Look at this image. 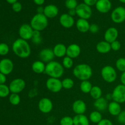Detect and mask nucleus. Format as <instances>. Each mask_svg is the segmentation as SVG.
Returning a JSON list of instances; mask_svg holds the SVG:
<instances>
[{"mask_svg": "<svg viewBox=\"0 0 125 125\" xmlns=\"http://www.w3.org/2000/svg\"><path fill=\"white\" fill-rule=\"evenodd\" d=\"M30 25L34 30L41 32L48 26V18L43 13H36L31 20Z\"/></svg>", "mask_w": 125, "mask_h": 125, "instance_id": "obj_4", "label": "nucleus"}, {"mask_svg": "<svg viewBox=\"0 0 125 125\" xmlns=\"http://www.w3.org/2000/svg\"><path fill=\"white\" fill-rule=\"evenodd\" d=\"M9 103L13 106H17L20 103L21 98L19 94H12L9 95Z\"/></svg>", "mask_w": 125, "mask_h": 125, "instance_id": "obj_32", "label": "nucleus"}, {"mask_svg": "<svg viewBox=\"0 0 125 125\" xmlns=\"http://www.w3.org/2000/svg\"><path fill=\"white\" fill-rule=\"evenodd\" d=\"M59 23L62 27L69 29L74 26L75 21L73 17H72L68 13H63L59 17Z\"/></svg>", "mask_w": 125, "mask_h": 125, "instance_id": "obj_15", "label": "nucleus"}, {"mask_svg": "<svg viewBox=\"0 0 125 125\" xmlns=\"http://www.w3.org/2000/svg\"><path fill=\"white\" fill-rule=\"evenodd\" d=\"M76 27L80 32L85 33L89 31L90 24L87 20L79 18L76 22Z\"/></svg>", "mask_w": 125, "mask_h": 125, "instance_id": "obj_23", "label": "nucleus"}, {"mask_svg": "<svg viewBox=\"0 0 125 125\" xmlns=\"http://www.w3.org/2000/svg\"><path fill=\"white\" fill-rule=\"evenodd\" d=\"M10 93L9 86L6 84H0V97L6 98L9 95Z\"/></svg>", "mask_w": 125, "mask_h": 125, "instance_id": "obj_35", "label": "nucleus"}, {"mask_svg": "<svg viewBox=\"0 0 125 125\" xmlns=\"http://www.w3.org/2000/svg\"><path fill=\"white\" fill-rule=\"evenodd\" d=\"M14 67L13 62L7 58L0 61V72L5 75H8L12 72Z\"/></svg>", "mask_w": 125, "mask_h": 125, "instance_id": "obj_13", "label": "nucleus"}, {"mask_svg": "<svg viewBox=\"0 0 125 125\" xmlns=\"http://www.w3.org/2000/svg\"><path fill=\"white\" fill-rule=\"evenodd\" d=\"M118 34H119V32L117 28L115 27H110L107 28L105 31L104 34V39L105 41L111 43L117 40Z\"/></svg>", "mask_w": 125, "mask_h": 125, "instance_id": "obj_14", "label": "nucleus"}, {"mask_svg": "<svg viewBox=\"0 0 125 125\" xmlns=\"http://www.w3.org/2000/svg\"><path fill=\"white\" fill-rule=\"evenodd\" d=\"M112 100L120 104L125 103V86L118 84L114 89L112 93Z\"/></svg>", "mask_w": 125, "mask_h": 125, "instance_id": "obj_6", "label": "nucleus"}, {"mask_svg": "<svg viewBox=\"0 0 125 125\" xmlns=\"http://www.w3.org/2000/svg\"><path fill=\"white\" fill-rule=\"evenodd\" d=\"M39 57L40 59V61L43 62L44 63H49L53 61L54 58L55 57L53 51L52 49L50 48H44L42 50L39 52Z\"/></svg>", "mask_w": 125, "mask_h": 125, "instance_id": "obj_17", "label": "nucleus"}, {"mask_svg": "<svg viewBox=\"0 0 125 125\" xmlns=\"http://www.w3.org/2000/svg\"><path fill=\"white\" fill-rule=\"evenodd\" d=\"M6 1H7L9 4H10L12 5L13 4L15 3L16 2H17L18 0H6Z\"/></svg>", "mask_w": 125, "mask_h": 125, "instance_id": "obj_51", "label": "nucleus"}, {"mask_svg": "<svg viewBox=\"0 0 125 125\" xmlns=\"http://www.w3.org/2000/svg\"><path fill=\"white\" fill-rule=\"evenodd\" d=\"M62 65L66 69H71L73 66V59L68 56H65L62 60Z\"/></svg>", "mask_w": 125, "mask_h": 125, "instance_id": "obj_33", "label": "nucleus"}, {"mask_svg": "<svg viewBox=\"0 0 125 125\" xmlns=\"http://www.w3.org/2000/svg\"><path fill=\"white\" fill-rule=\"evenodd\" d=\"M101 75L103 80L107 83H114L117 78V71L111 65H106L103 67Z\"/></svg>", "mask_w": 125, "mask_h": 125, "instance_id": "obj_5", "label": "nucleus"}, {"mask_svg": "<svg viewBox=\"0 0 125 125\" xmlns=\"http://www.w3.org/2000/svg\"><path fill=\"white\" fill-rule=\"evenodd\" d=\"M76 15L79 18L87 20L90 18L92 15V10L91 7L84 3H81L78 5L76 8Z\"/></svg>", "mask_w": 125, "mask_h": 125, "instance_id": "obj_7", "label": "nucleus"}, {"mask_svg": "<svg viewBox=\"0 0 125 125\" xmlns=\"http://www.w3.org/2000/svg\"><path fill=\"white\" fill-rule=\"evenodd\" d=\"M115 67L118 71L122 73L125 72V58L120 57L115 62Z\"/></svg>", "mask_w": 125, "mask_h": 125, "instance_id": "obj_34", "label": "nucleus"}, {"mask_svg": "<svg viewBox=\"0 0 125 125\" xmlns=\"http://www.w3.org/2000/svg\"><path fill=\"white\" fill-rule=\"evenodd\" d=\"M96 51L101 54H107L111 50V43L107 42L101 41L96 44Z\"/></svg>", "mask_w": 125, "mask_h": 125, "instance_id": "obj_25", "label": "nucleus"}, {"mask_svg": "<svg viewBox=\"0 0 125 125\" xmlns=\"http://www.w3.org/2000/svg\"><path fill=\"white\" fill-rule=\"evenodd\" d=\"M65 5L68 10L76 9L78 4L77 0H65Z\"/></svg>", "mask_w": 125, "mask_h": 125, "instance_id": "obj_37", "label": "nucleus"}, {"mask_svg": "<svg viewBox=\"0 0 125 125\" xmlns=\"http://www.w3.org/2000/svg\"><path fill=\"white\" fill-rule=\"evenodd\" d=\"M96 10L101 13H106L111 10L112 3L110 0H98L95 4Z\"/></svg>", "mask_w": 125, "mask_h": 125, "instance_id": "obj_16", "label": "nucleus"}, {"mask_svg": "<svg viewBox=\"0 0 125 125\" xmlns=\"http://www.w3.org/2000/svg\"><path fill=\"white\" fill-rule=\"evenodd\" d=\"M38 108L43 114H48L52 111L53 109V103L48 98H42L38 103Z\"/></svg>", "mask_w": 125, "mask_h": 125, "instance_id": "obj_12", "label": "nucleus"}, {"mask_svg": "<svg viewBox=\"0 0 125 125\" xmlns=\"http://www.w3.org/2000/svg\"><path fill=\"white\" fill-rule=\"evenodd\" d=\"M92 87V83H90L89 80L81 81L80 85H79V88H80L81 91L83 94H90V90H91Z\"/></svg>", "mask_w": 125, "mask_h": 125, "instance_id": "obj_30", "label": "nucleus"}, {"mask_svg": "<svg viewBox=\"0 0 125 125\" xmlns=\"http://www.w3.org/2000/svg\"><path fill=\"white\" fill-rule=\"evenodd\" d=\"M9 52V46L5 43H0V55L6 56Z\"/></svg>", "mask_w": 125, "mask_h": 125, "instance_id": "obj_38", "label": "nucleus"}, {"mask_svg": "<svg viewBox=\"0 0 125 125\" xmlns=\"http://www.w3.org/2000/svg\"><path fill=\"white\" fill-rule=\"evenodd\" d=\"M73 74L79 80H89L92 76L93 70L92 67L86 63H80L75 66L73 70Z\"/></svg>", "mask_w": 125, "mask_h": 125, "instance_id": "obj_2", "label": "nucleus"}, {"mask_svg": "<svg viewBox=\"0 0 125 125\" xmlns=\"http://www.w3.org/2000/svg\"><path fill=\"white\" fill-rule=\"evenodd\" d=\"M45 73L50 78L60 79L64 73V68L62 63L52 61L46 63Z\"/></svg>", "mask_w": 125, "mask_h": 125, "instance_id": "obj_3", "label": "nucleus"}, {"mask_svg": "<svg viewBox=\"0 0 125 125\" xmlns=\"http://www.w3.org/2000/svg\"><path fill=\"white\" fill-rule=\"evenodd\" d=\"M118 1H119L120 2H122V3L125 4V0H118Z\"/></svg>", "mask_w": 125, "mask_h": 125, "instance_id": "obj_52", "label": "nucleus"}, {"mask_svg": "<svg viewBox=\"0 0 125 125\" xmlns=\"http://www.w3.org/2000/svg\"><path fill=\"white\" fill-rule=\"evenodd\" d=\"M90 95L93 99H94L95 100H97V99L100 98L101 97H102L103 95V91L102 89H101V87L98 85H94L92 87L91 90H90Z\"/></svg>", "mask_w": 125, "mask_h": 125, "instance_id": "obj_29", "label": "nucleus"}, {"mask_svg": "<svg viewBox=\"0 0 125 125\" xmlns=\"http://www.w3.org/2000/svg\"><path fill=\"white\" fill-rule=\"evenodd\" d=\"M59 13V9L54 4H49L44 7L43 14L48 18H53L57 17Z\"/></svg>", "mask_w": 125, "mask_h": 125, "instance_id": "obj_20", "label": "nucleus"}, {"mask_svg": "<svg viewBox=\"0 0 125 125\" xmlns=\"http://www.w3.org/2000/svg\"><path fill=\"white\" fill-rule=\"evenodd\" d=\"M117 120L120 124L125 125V111H122L117 116Z\"/></svg>", "mask_w": 125, "mask_h": 125, "instance_id": "obj_40", "label": "nucleus"}, {"mask_svg": "<svg viewBox=\"0 0 125 125\" xmlns=\"http://www.w3.org/2000/svg\"><path fill=\"white\" fill-rule=\"evenodd\" d=\"M46 87L52 93H58L63 89L62 81L58 78H49L46 81Z\"/></svg>", "mask_w": 125, "mask_h": 125, "instance_id": "obj_9", "label": "nucleus"}, {"mask_svg": "<svg viewBox=\"0 0 125 125\" xmlns=\"http://www.w3.org/2000/svg\"><path fill=\"white\" fill-rule=\"evenodd\" d=\"M7 81L6 75L0 72V84H4Z\"/></svg>", "mask_w": 125, "mask_h": 125, "instance_id": "obj_46", "label": "nucleus"}, {"mask_svg": "<svg viewBox=\"0 0 125 125\" xmlns=\"http://www.w3.org/2000/svg\"><path fill=\"white\" fill-rule=\"evenodd\" d=\"M111 20L117 24H120L125 21V8L118 6L113 10L111 13Z\"/></svg>", "mask_w": 125, "mask_h": 125, "instance_id": "obj_10", "label": "nucleus"}, {"mask_svg": "<svg viewBox=\"0 0 125 125\" xmlns=\"http://www.w3.org/2000/svg\"><path fill=\"white\" fill-rule=\"evenodd\" d=\"M99 30H100V28H99L98 25H97L96 24H90V28H89V32H90L92 34H95L98 32Z\"/></svg>", "mask_w": 125, "mask_h": 125, "instance_id": "obj_42", "label": "nucleus"}, {"mask_svg": "<svg viewBox=\"0 0 125 125\" xmlns=\"http://www.w3.org/2000/svg\"><path fill=\"white\" fill-rule=\"evenodd\" d=\"M97 125H114L113 123L109 119L107 118H103L102 120L98 123Z\"/></svg>", "mask_w": 125, "mask_h": 125, "instance_id": "obj_44", "label": "nucleus"}, {"mask_svg": "<svg viewBox=\"0 0 125 125\" xmlns=\"http://www.w3.org/2000/svg\"><path fill=\"white\" fill-rule=\"evenodd\" d=\"M44 11V7H42V6H39V7L37 8V13H43Z\"/></svg>", "mask_w": 125, "mask_h": 125, "instance_id": "obj_50", "label": "nucleus"}, {"mask_svg": "<svg viewBox=\"0 0 125 125\" xmlns=\"http://www.w3.org/2000/svg\"><path fill=\"white\" fill-rule=\"evenodd\" d=\"M12 49L13 53L20 58L26 59L31 54V48L28 41L20 38L13 42Z\"/></svg>", "mask_w": 125, "mask_h": 125, "instance_id": "obj_1", "label": "nucleus"}, {"mask_svg": "<svg viewBox=\"0 0 125 125\" xmlns=\"http://www.w3.org/2000/svg\"><path fill=\"white\" fill-rule=\"evenodd\" d=\"M120 81L122 84L125 86V72H123L120 76Z\"/></svg>", "mask_w": 125, "mask_h": 125, "instance_id": "obj_48", "label": "nucleus"}, {"mask_svg": "<svg viewBox=\"0 0 125 125\" xmlns=\"http://www.w3.org/2000/svg\"><path fill=\"white\" fill-rule=\"evenodd\" d=\"M60 125H74L73 118L70 116H65L60 120Z\"/></svg>", "mask_w": 125, "mask_h": 125, "instance_id": "obj_36", "label": "nucleus"}, {"mask_svg": "<svg viewBox=\"0 0 125 125\" xmlns=\"http://www.w3.org/2000/svg\"><path fill=\"white\" fill-rule=\"evenodd\" d=\"M34 2L38 6H41L45 3V0H33Z\"/></svg>", "mask_w": 125, "mask_h": 125, "instance_id": "obj_47", "label": "nucleus"}, {"mask_svg": "<svg viewBox=\"0 0 125 125\" xmlns=\"http://www.w3.org/2000/svg\"><path fill=\"white\" fill-rule=\"evenodd\" d=\"M89 119L90 122H92L93 123L98 124L103 120L102 114L99 111H94L90 114Z\"/></svg>", "mask_w": 125, "mask_h": 125, "instance_id": "obj_28", "label": "nucleus"}, {"mask_svg": "<svg viewBox=\"0 0 125 125\" xmlns=\"http://www.w3.org/2000/svg\"><path fill=\"white\" fill-rule=\"evenodd\" d=\"M72 110L76 115L84 114L87 111V105L82 100H77L72 104Z\"/></svg>", "mask_w": 125, "mask_h": 125, "instance_id": "obj_18", "label": "nucleus"}, {"mask_svg": "<svg viewBox=\"0 0 125 125\" xmlns=\"http://www.w3.org/2000/svg\"><path fill=\"white\" fill-rule=\"evenodd\" d=\"M111 50H113L114 51H119L122 47V45H121L120 42L118 40H115V41L111 43Z\"/></svg>", "mask_w": 125, "mask_h": 125, "instance_id": "obj_39", "label": "nucleus"}, {"mask_svg": "<svg viewBox=\"0 0 125 125\" xmlns=\"http://www.w3.org/2000/svg\"><path fill=\"white\" fill-rule=\"evenodd\" d=\"M62 84L63 89L70 90L74 87V82L72 78H66L62 81Z\"/></svg>", "mask_w": 125, "mask_h": 125, "instance_id": "obj_31", "label": "nucleus"}, {"mask_svg": "<svg viewBox=\"0 0 125 125\" xmlns=\"http://www.w3.org/2000/svg\"><path fill=\"white\" fill-rule=\"evenodd\" d=\"M97 1L98 0H84V3L91 7V6H95Z\"/></svg>", "mask_w": 125, "mask_h": 125, "instance_id": "obj_45", "label": "nucleus"}, {"mask_svg": "<svg viewBox=\"0 0 125 125\" xmlns=\"http://www.w3.org/2000/svg\"><path fill=\"white\" fill-rule=\"evenodd\" d=\"M74 125H90L89 118L84 114L76 115L73 117Z\"/></svg>", "mask_w": 125, "mask_h": 125, "instance_id": "obj_27", "label": "nucleus"}, {"mask_svg": "<svg viewBox=\"0 0 125 125\" xmlns=\"http://www.w3.org/2000/svg\"><path fill=\"white\" fill-rule=\"evenodd\" d=\"M12 8L15 12H20L22 9V5L20 2L17 1L15 3L12 4Z\"/></svg>", "mask_w": 125, "mask_h": 125, "instance_id": "obj_41", "label": "nucleus"}, {"mask_svg": "<svg viewBox=\"0 0 125 125\" xmlns=\"http://www.w3.org/2000/svg\"><path fill=\"white\" fill-rule=\"evenodd\" d=\"M107 110H108L109 113L111 115L116 116V117H117L122 111L120 104L114 101H111L109 103Z\"/></svg>", "mask_w": 125, "mask_h": 125, "instance_id": "obj_22", "label": "nucleus"}, {"mask_svg": "<svg viewBox=\"0 0 125 125\" xmlns=\"http://www.w3.org/2000/svg\"><path fill=\"white\" fill-rule=\"evenodd\" d=\"M34 29L31 27V26L27 23L23 24L19 28L18 30V34L20 35V38L23 39L24 40H31L33 36Z\"/></svg>", "mask_w": 125, "mask_h": 125, "instance_id": "obj_11", "label": "nucleus"}, {"mask_svg": "<svg viewBox=\"0 0 125 125\" xmlns=\"http://www.w3.org/2000/svg\"><path fill=\"white\" fill-rule=\"evenodd\" d=\"M9 87L12 94H19L25 89L26 82L21 78H16L10 82Z\"/></svg>", "mask_w": 125, "mask_h": 125, "instance_id": "obj_8", "label": "nucleus"}, {"mask_svg": "<svg viewBox=\"0 0 125 125\" xmlns=\"http://www.w3.org/2000/svg\"><path fill=\"white\" fill-rule=\"evenodd\" d=\"M67 46L63 43H57L54 46L52 51L55 57L58 58L64 57L67 55Z\"/></svg>", "mask_w": 125, "mask_h": 125, "instance_id": "obj_21", "label": "nucleus"}, {"mask_svg": "<svg viewBox=\"0 0 125 125\" xmlns=\"http://www.w3.org/2000/svg\"><path fill=\"white\" fill-rule=\"evenodd\" d=\"M68 14H69L70 15L72 16V17H74V15H76V9H70L69 10H68Z\"/></svg>", "mask_w": 125, "mask_h": 125, "instance_id": "obj_49", "label": "nucleus"}, {"mask_svg": "<svg viewBox=\"0 0 125 125\" xmlns=\"http://www.w3.org/2000/svg\"><path fill=\"white\" fill-rule=\"evenodd\" d=\"M108 104V101L106 100V98L104 97H101L100 98L95 100L94 103V107L96 108V111L99 112H103L107 109Z\"/></svg>", "mask_w": 125, "mask_h": 125, "instance_id": "obj_24", "label": "nucleus"}, {"mask_svg": "<svg viewBox=\"0 0 125 125\" xmlns=\"http://www.w3.org/2000/svg\"><path fill=\"white\" fill-rule=\"evenodd\" d=\"M46 65L42 61H35L31 65L32 70L36 74H42L45 73Z\"/></svg>", "mask_w": 125, "mask_h": 125, "instance_id": "obj_26", "label": "nucleus"}, {"mask_svg": "<svg viewBox=\"0 0 125 125\" xmlns=\"http://www.w3.org/2000/svg\"><path fill=\"white\" fill-rule=\"evenodd\" d=\"M81 52V48L78 44L72 43L67 48V55L72 59H76L79 57Z\"/></svg>", "mask_w": 125, "mask_h": 125, "instance_id": "obj_19", "label": "nucleus"}, {"mask_svg": "<svg viewBox=\"0 0 125 125\" xmlns=\"http://www.w3.org/2000/svg\"><path fill=\"white\" fill-rule=\"evenodd\" d=\"M31 40L35 45H40L42 42V36L33 37Z\"/></svg>", "mask_w": 125, "mask_h": 125, "instance_id": "obj_43", "label": "nucleus"}]
</instances>
